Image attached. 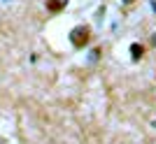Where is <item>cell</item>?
Returning a JSON list of instances; mask_svg holds the SVG:
<instances>
[{"label": "cell", "mask_w": 156, "mask_h": 144, "mask_svg": "<svg viewBox=\"0 0 156 144\" xmlns=\"http://www.w3.org/2000/svg\"><path fill=\"white\" fill-rule=\"evenodd\" d=\"M84 37L89 39V28H86V26H79L77 30L72 33V44H75V46H82V44H84Z\"/></svg>", "instance_id": "6da1fadb"}, {"label": "cell", "mask_w": 156, "mask_h": 144, "mask_svg": "<svg viewBox=\"0 0 156 144\" xmlns=\"http://www.w3.org/2000/svg\"><path fill=\"white\" fill-rule=\"evenodd\" d=\"M65 5H68V0H49V2H47V9H49V12H61Z\"/></svg>", "instance_id": "7a4b0ae2"}]
</instances>
